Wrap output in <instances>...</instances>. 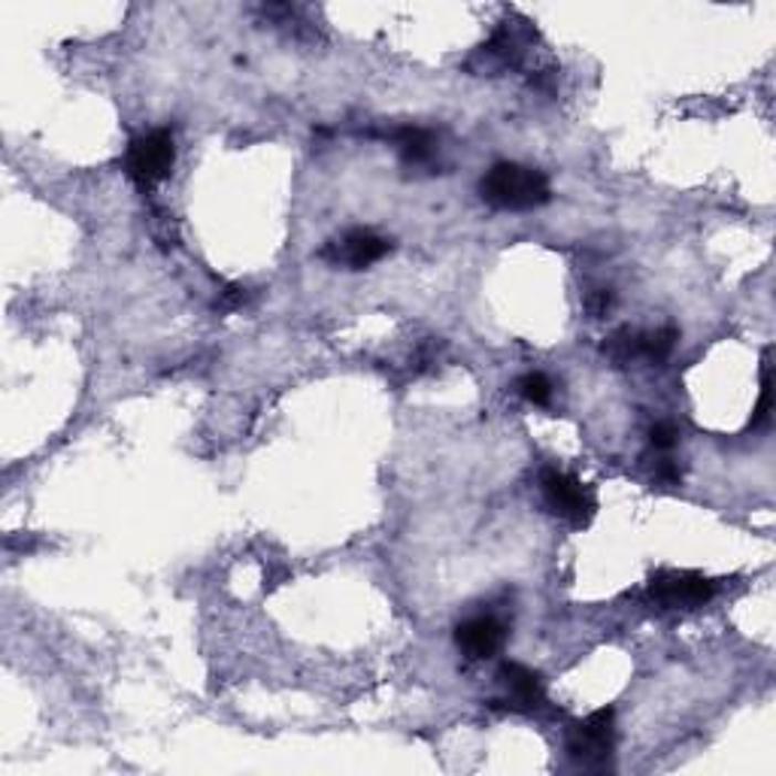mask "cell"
Returning a JSON list of instances; mask_svg holds the SVG:
<instances>
[{
	"label": "cell",
	"instance_id": "cell-11",
	"mask_svg": "<svg viewBox=\"0 0 776 776\" xmlns=\"http://www.w3.org/2000/svg\"><path fill=\"white\" fill-rule=\"evenodd\" d=\"M600 349L610 358L612 367H628L631 361L640 358V331L631 328V325H622V328L612 331Z\"/></svg>",
	"mask_w": 776,
	"mask_h": 776
},
{
	"label": "cell",
	"instance_id": "cell-7",
	"mask_svg": "<svg viewBox=\"0 0 776 776\" xmlns=\"http://www.w3.org/2000/svg\"><path fill=\"white\" fill-rule=\"evenodd\" d=\"M506 643V625L492 616H471L455 628V647L461 649V656H468L471 661H485L494 659Z\"/></svg>",
	"mask_w": 776,
	"mask_h": 776
},
{
	"label": "cell",
	"instance_id": "cell-4",
	"mask_svg": "<svg viewBox=\"0 0 776 776\" xmlns=\"http://www.w3.org/2000/svg\"><path fill=\"white\" fill-rule=\"evenodd\" d=\"M649 600L661 610H694L716 595V583L694 570H659L647 588Z\"/></svg>",
	"mask_w": 776,
	"mask_h": 776
},
{
	"label": "cell",
	"instance_id": "cell-8",
	"mask_svg": "<svg viewBox=\"0 0 776 776\" xmlns=\"http://www.w3.org/2000/svg\"><path fill=\"white\" fill-rule=\"evenodd\" d=\"M497 682L506 694V706L518 710V713H531V710H541L546 704V685L543 677L537 671H531L518 661H504L501 671H497Z\"/></svg>",
	"mask_w": 776,
	"mask_h": 776
},
{
	"label": "cell",
	"instance_id": "cell-1",
	"mask_svg": "<svg viewBox=\"0 0 776 776\" xmlns=\"http://www.w3.org/2000/svg\"><path fill=\"white\" fill-rule=\"evenodd\" d=\"M480 198L494 210L528 212L549 203L553 186H549V177L537 167L518 165V161H497L480 179Z\"/></svg>",
	"mask_w": 776,
	"mask_h": 776
},
{
	"label": "cell",
	"instance_id": "cell-16",
	"mask_svg": "<svg viewBox=\"0 0 776 776\" xmlns=\"http://www.w3.org/2000/svg\"><path fill=\"white\" fill-rule=\"evenodd\" d=\"M249 301V292L243 289V285H228L222 294H219V301H216V306L222 310V313H228V310H240V306Z\"/></svg>",
	"mask_w": 776,
	"mask_h": 776
},
{
	"label": "cell",
	"instance_id": "cell-12",
	"mask_svg": "<svg viewBox=\"0 0 776 776\" xmlns=\"http://www.w3.org/2000/svg\"><path fill=\"white\" fill-rule=\"evenodd\" d=\"M518 395L528 400V403H534V407H546L549 400H553V379L546 377V374H541V370H531V374H525V377L516 382Z\"/></svg>",
	"mask_w": 776,
	"mask_h": 776
},
{
	"label": "cell",
	"instance_id": "cell-15",
	"mask_svg": "<svg viewBox=\"0 0 776 776\" xmlns=\"http://www.w3.org/2000/svg\"><path fill=\"white\" fill-rule=\"evenodd\" d=\"M616 306V294L612 289H595V292L586 297V310L591 313V318H604Z\"/></svg>",
	"mask_w": 776,
	"mask_h": 776
},
{
	"label": "cell",
	"instance_id": "cell-5",
	"mask_svg": "<svg viewBox=\"0 0 776 776\" xmlns=\"http://www.w3.org/2000/svg\"><path fill=\"white\" fill-rule=\"evenodd\" d=\"M391 252V240L370 228H353L346 234L328 240V247L318 252V259L346 271H367Z\"/></svg>",
	"mask_w": 776,
	"mask_h": 776
},
{
	"label": "cell",
	"instance_id": "cell-9",
	"mask_svg": "<svg viewBox=\"0 0 776 776\" xmlns=\"http://www.w3.org/2000/svg\"><path fill=\"white\" fill-rule=\"evenodd\" d=\"M391 143L398 149L400 161L407 167H431L437 158L434 130L419 128V125H403L391 134Z\"/></svg>",
	"mask_w": 776,
	"mask_h": 776
},
{
	"label": "cell",
	"instance_id": "cell-2",
	"mask_svg": "<svg viewBox=\"0 0 776 776\" xmlns=\"http://www.w3.org/2000/svg\"><path fill=\"white\" fill-rule=\"evenodd\" d=\"M174 165H177V140L167 128L134 137L125 153V174L140 189H153L158 182H165L174 174Z\"/></svg>",
	"mask_w": 776,
	"mask_h": 776
},
{
	"label": "cell",
	"instance_id": "cell-3",
	"mask_svg": "<svg viewBox=\"0 0 776 776\" xmlns=\"http://www.w3.org/2000/svg\"><path fill=\"white\" fill-rule=\"evenodd\" d=\"M612 749H616V710L612 706H600L595 713H588L567 734V753L583 767L604 770L610 765Z\"/></svg>",
	"mask_w": 776,
	"mask_h": 776
},
{
	"label": "cell",
	"instance_id": "cell-10",
	"mask_svg": "<svg viewBox=\"0 0 776 776\" xmlns=\"http://www.w3.org/2000/svg\"><path fill=\"white\" fill-rule=\"evenodd\" d=\"M680 340V328L677 325H664L656 331H640V358H647L649 365H664L677 349Z\"/></svg>",
	"mask_w": 776,
	"mask_h": 776
},
{
	"label": "cell",
	"instance_id": "cell-14",
	"mask_svg": "<svg viewBox=\"0 0 776 776\" xmlns=\"http://www.w3.org/2000/svg\"><path fill=\"white\" fill-rule=\"evenodd\" d=\"M649 443H652V449H659V452H671V449L680 443V431H677V424L673 422L652 424V428H649Z\"/></svg>",
	"mask_w": 776,
	"mask_h": 776
},
{
	"label": "cell",
	"instance_id": "cell-13",
	"mask_svg": "<svg viewBox=\"0 0 776 776\" xmlns=\"http://www.w3.org/2000/svg\"><path fill=\"white\" fill-rule=\"evenodd\" d=\"M767 422H770V349L762 361V391H758V403L753 410V428H765Z\"/></svg>",
	"mask_w": 776,
	"mask_h": 776
},
{
	"label": "cell",
	"instance_id": "cell-6",
	"mask_svg": "<svg viewBox=\"0 0 776 776\" xmlns=\"http://www.w3.org/2000/svg\"><path fill=\"white\" fill-rule=\"evenodd\" d=\"M541 492L546 506L553 510L555 516L567 518L574 525H586L591 513H595V497L586 485L579 483L577 476L558 471V468H546L541 473Z\"/></svg>",
	"mask_w": 776,
	"mask_h": 776
},
{
	"label": "cell",
	"instance_id": "cell-17",
	"mask_svg": "<svg viewBox=\"0 0 776 776\" xmlns=\"http://www.w3.org/2000/svg\"><path fill=\"white\" fill-rule=\"evenodd\" d=\"M656 476H659L661 483L677 485L682 480L680 464H677V461H673V459H659V461H656Z\"/></svg>",
	"mask_w": 776,
	"mask_h": 776
}]
</instances>
